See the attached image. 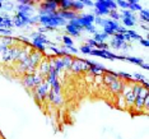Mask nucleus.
Listing matches in <instances>:
<instances>
[{
    "label": "nucleus",
    "instance_id": "obj_1",
    "mask_svg": "<svg viewBox=\"0 0 149 139\" xmlns=\"http://www.w3.org/2000/svg\"><path fill=\"white\" fill-rule=\"evenodd\" d=\"M38 22L49 29L54 28V27L66 26V21H64L61 17L59 15L57 12L51 13V14H47V15H38Z\"/></svg>",
    "mask_w": 149,
    "mask_h": 139
},
{
    "label": "nucleus",
    "instance_id": "obj_2",
    "mask_svg": "<svg viewBox=\"0 0 149 139\" xmlns=\"http://www.w3.org/2000/svg\"><path fill=\"white\" fill-rule=\"evenodd\" d=\"M43 80H45V78H43L42 75H40L38 73H35V74H23L22 78H21V83L22 86L27 88L28 91H33L35 88H37L41 84Z\"/></svg>",
    "mask_w": 149,
    "mask_h": 139
},
{
    "label": "nucleus",
    "instance_id": "obj_3",
    "mask_svg": "<svg viewBox=\"0 0 149 139\" xmlns=\"http://www.w3.org/2000/svg\"><path fill=\"white\" fill-rule=\"evenodd\" d=\"M94 8H96L97 17H102L108 14L111 10H116L117 5L113 0H98L94 3Z\"/></svg>",
    "mask_w": 149,
    "mask_h": 139
},
{
    "label": "nucleus",
    "instance_id": "obj_4",
    "mask_svg": "<svg viewBox=\"0 0 149 139\" xmlns=\"http://www.w3.org/2000/svg\"><path fill=\"white\" fill-rule=\"evenodd\" d=\"M21 51V46L14 45L12 47H6L4 51L0 52V63H15L17 56Z\"/></svg>",
    "mask_w": 149,
    "mask_h": 139
},
{
    "label": "nucleus",
    "instance_id": "obj_5",
    "mask_svg": "<svg viewBox=\"0 0 149 139\" xmlns=\"http://www.w3.org/2000/svg\"><path fill=\"white\" fill-rule=\"evenodd\" d=\"M50 91H51V84H50L45 79L38 87L35 88V89L31 91V92L33 94V97L36 98L37 102H42V101H45L46 98H47V94H49Z\"/></svg>",
    "mask_w": 149,
    "mask_h": 139
},
{
    "label": "nucleus",
    "instance_id": "obj_6",
    "mask_svg": "<svg viewBox=\"0 0 149 139\" xmlns=\"http://www.w3.org/2000/svg\"><path fill=\"white\" fill-rule=\"evenodd\" d=\"M102 27H103V32L108 36L115 35V33H121V35H124V33L126 32V29H125L124 27H121L117 22L112 21V19H104Z\"/></svg>",
    "mask_w": 149,
    "mask_h": 139
},
{
    "label": "nucleus",
    "instance_id": "obj_7",
    "mask_svg": "<svg viewBox=\"0 0 149 139\" xmlns=\"http://www.w3.org/2000/svg\"><path fill=\"white\" fill-rule=\"evenodd\" d=\"M148 97V88L144 87L143 91H141L140 93L136 96V98H135V102L133 105V110H134V114H141L143 112V106H144V101L145 98Z\"/></svg>",
    "mask_w": 149,
    "mask_h": 139
},
{
    "label": "nucleus",
    "instance_id": "obj_8",
    "mask_svg": "<svg viewBox=\"0 0 149 139\" xmlns=\"http://www.w3.org/2000/svg\"><path fill=\"white\" fill-rule=\"evenodd\" d=\"M89 66H91V61H88V60L74 59L72 66H70V70H72L74 74H79V73H83V72L89 70Z\"/></svg>",
    "mask_w": 149,
    "mask_h": 139
},
{
    "label": "nucleus",
    "instance_id": "obj_9",
    "mask_svg": "<svg viewBox=\"0 0 149 139\" xmlns=\"http://www.w3.org/2000/svg\"><path fill=\"white\" fill-rule=\"evenodd\" d=\"M59 5H57V0H49V1H43L40 6V15H47L51 13L57 12Z\"/></svg>",
    "mask_w": 149,
    "mask_h": 139
},
{
    "label": "nucleus",
    "instance_id": "obj_10",
    "mask_svg": "<svg viewBox=\"0 0 149 139\" xmlns=\"http://www.w3.org/2000/svg\"><path fill=\"white\" fill-rule=\"evenodd\" d=\"M47 42V38L42 33H33L32 36V46L35 47L37 51H45V43Z\"/></svg>",
    "mask_w": 149,
    "mask_h": 139
},
{
    "label": "nucleus",
    "instance_id": "obj_11",
    "mask_svg": "<svg viewBox=\"0 0 149 139\" xmlns=\"http://www.w3.org/2000/svg\"><path fill=\"white\" fill-rule=\"evenodd\" d=\"M93 22H94V15L93 14H83L80 17H77V18L74 19V21H72L70 23L82 27V28H86L87 26L93 24Z\"/></svg>",
    "mask_w": 149,
    "mask_h": 139
},
{
    "label": "nucleus",
    "instance_id": "obj_12",
    "mask_svg": "<svg viewBox=\"0 0 149 139\" xmlns=\"http://www.w3.org/2000/svg\"><path fill=\"white\" fill-rule=\"evenodd\" d=\"M24 24H32L31 23V17L23 14V13H18L14 19H13V26H17V27H23Z\"/></svg>",
    "mask_w": 149,
    "mask_h": 139
},
{
    "label": "nucleus",
    "instance_id": "obj_13",
    "mask_svg": "<svg viewBox=\"0 0 149 139\" xmlns=\"http://www.w3.org/2000/svg\"><path fill=\"white\" fill-rule=\"evenodd\" d=\"M49 72H50V63H49V60L42 59L41 63H40L38 66H37V73H38L40 75H42L46 79V77H47V74H49Z\"/></svg>",
    "mask_w": 149,
    "mask_h": 139
},
{
    "label": "nucleus",
    "instance_id": "obj_14",
    "mask_svg": "<svg viewBox=\"0 0 149 139\" xmlns=\"http://www.w3.org/2000/svg\"><path fill=\"white\" fill-rule=\"evenodd\" d=\"M125 43V38H124V35L121 33H115L113 37H112V41H111V47L112 49H116V50H120L121 46Z\"/></svg>",
    "mask_w": 149,
    "mask_h": 139
},
{
    "label": "nucleus",
    "instance_id": "obj_15",
    "mask_svg": "<svg viewBox=\"0 0 149 139\" xmlns=\"http://www.w3.org/2000/svg\"><path fill=\"white\" fill-rule=\"evenodd\" d=\"M32 51V47H28V46H24V47H21V51H19L18 54V56H17V60H15V63H22V61H24V60L27 59V57L29 56V54H31Z\"/></svg>",
    "mask_w": 149,
    "mask_h": 139
},
{
    "label": "nucleus",
    "instance_id": "obj_16",
    "mask_svg": "<svg viewBox=\"0 0 149 139\" xmlns=\"http://www.w3.org/2000/svg\"><path fill=\"white\" fill-rule=\"evenodd\" d=\"M46 100H49L50 102H51L52 105H55V106H60V105H63V101H64L61 94H56V93H54L52 91H50L49 92Z\"/></svg>",
    "mask_w": 149,
    "mask_h": 139
},
{
    "label": "nucleus",
    "instance_id": "obj_17",
    "mask_svg": "<svg viewBox=\"0 0 149 139\" xmlns=\"http://www.w3.org/2000/svg\"><path fill=\"white\" fill-rule=\"evenodd\" d=\"M82 27H79V26H77V24H73V23H68L66 24V31L68 33H69L70 36H74V37H78V36H80V32H82Z\"/></svg>",
    "mask_w": 149,
    "mask_h": 139
},
{
    "label": "nucleus",
    "instance_id": "obj_18",
    "mask_svg": "<svg viewBox=\"0 0 149 139\" xmlns=\"http://www.w3.org/2000/svg\"><path fill=\"white\" fill-rule=\"evenodd\" d=\"M124 84H125V82H123V80H120V79H116L115 82L110 84V91L115 94L121 93V91H123V88H124Z\"/></svg>",
    "mask_w": 149,
    "mask_h": 139
},
{
    "label": "nucleus",
    "instance_id": "obj_19",
    "mask_svg": "<svg viewBox=\"0 0 149 139\" xmlns=\"http://www.w3.org/2000/svg\"><path fill=\"white\" fill-rule=\"evenodd\" d=\"M57 13H59V15L61 17L64 21H69V22L74 21L78 17V14L74 10H59Z\"/></svg>",
    "mask_w": 149,
    "mask_h": 139
},
{
    "label": "nucleus",
    "instance_id": "obj_20",
    "mask_svg": "<svg viewBox=\"0 0 149 139\" xmlns=\"http://www.w3.org/2000/svg\"><path fill=\"white\" fill-rule=\"evenodd\" d=\"M17 9H18V13H23V14L26 15H31L32 12H33V6H32V1L29 3V4H18V6H17Z\"/></svg>",
    "mask_w": 149,
    "mask_h": 139
},
{
    "label": "nucleus",
    "instance_id": "obj_21",
    "mask_svg": "<svg viewBox=\"0 0 149 139\" xmlns=\"http://www.w3.org/2000/svg\"><path fill=\"white\" fill-rule=\"evenodd\" d=\"M89 72L96 74V75H102V73H104V68L101 65V64H97V63H93L91 61V66H89Z\"/></svg>",
    "mask_w": 149,
    "mask_h": 139
},
{
    "label": "nucleus",
    "instance_id": "obj_22",
    "mask_svg": "<svg viewBox=\"0 0 149 139\" xmlns=\"http://www.w3.org/2000/svg\"><path fill=\"white\" fill-rule=\"evenodd\" d=\"M116 79H118L116 73H112V72H104V75H103V83L110 86L112 82H115Z\"/></svg>",
    "mask_w": 149,
    "mask_h": 139
},
{
    "label": "nucleus",
    "instance_id": "obj_23",
    "mask_svg": "<svg viewBox=\"0 0 149 139\" xmlns=\"http://www.w3.org/2000/svg\"><path fill=\"white\" fill-rule=\"evenodd\" d=\"M73 0H57V5H59L60 10H72Z\"/></svg>",
    "mask_w": 149,
    "mask_h": 139
},
{
    "label": "nucleus",
    "instance_id": "obj_24",
    "mask_svg": "<svg viewBox=\"0 0 149 139\" xmlns=\"http://www.w3.org/2000/svg\"><path fill=\"white\" fill-rule=\"evenodd\" d=\"M61 60H63L64 69L70 70V66H72V64H73L74 57H73L72 55H64V56H61Z\"/></svg>",
    "mask_w": 149,
    "mask_h": 139
},
{
    "label": "nucleus",
    "instance_id": "obj_25",
    "mask_svg": "<svg viewBox=\"0 0 149 139\" xmlns=\"http://www.w3.org/2000/svg\"><path fill=\"white\" fill-rule=\"evenodd\" d=\"M127 3H129V10H130L131 13L141 10V6H140V4H139L136 0H127Z\"/></svg>",
    "mask_w": 149,
    "mask_h": 139
},
{
    "label": "nucleus",
    "instance_id": "obj_26",
    "mask_svg": "<svg viewBox=\"0 0 149 139\" xmlns=\"http://www.w3.org/2000/svg\"><path fill=\"white\" fill-rule=\"evenodd\" d=\"M108 38V35H106L104 32H96L94 33V41L97 43H102V42H106V40Z\"/></svg>",
    "mask_w": 149,
    "mask_h": 139
},
{
    "label": "nucleus",
    "instance_id": "obj_27",
    "mask_svg": "<svg viewBox=\"0 0 149 139\" xmlns=\"http://www.w3.org/2000/svg\"><path fill=\"white\" fill-rule=\"evenodd\" d=\"M0 42H1L4 46H6V47H12V46H14L15 40L13 38V37L5 36V37H1V38H0Z\"/></svg>",
    "mask_w": 149,
    "mask_h": 139
},
{
    "label": "nucleus",
    "instance_id": "obj_28",
    "mask_svg": "<svg viewBox=\"0 0 149 139\" xmlns=\"http://www.w3.org/2000/svg\"><path fill=\"white\" fill-rule=\"evenodd\" d=\"M51 91H52L54 93H56V94H61L63 87H61V83H60V80H59V79L51 83Z\"/></svg>",
    "mask_w": 149,
    "mask_h": 139
},
{
    "label": "nucleus",
    "instance_id": "obj_29",
    "mask_svg": "<svg viewBox=\"0 0 149 139\" xmlns=\"http://www.w3.org/2000/svg\"><path fill=\"white\" fill-rule=\"evenodd\" d=\"M124 38L125 40H130V38H134V40H139L140 41L141 40V36L138 35L135 31H126L124 33Z\"/></svg>",
    "mask_w": 149,
    "mask_h": 139
},
{
    "label": "nucleus",
    "instance_id": "obj_30",
    "mask_svg": "<svg viewBox=\"0 0 149 139\" xmlns=\"http://www.w3.org/2000/svg\"><path fill=\"white\" fill-rule=\"evenodd\" d=\"M83 8H84V5H83L82 1H78V0L73 1V4H72V10H74V12L77 13L78 10H82Z\"/></svg>",
    "mask_w": 149,
    "mask_h": 139
},
{
    "label": "nucleus",
    "instance_id": "obj_31",
    "mask_svg": "<svg viewBox=\"0 0 149 139\" xmlns=\"http://www.w3.org/2000/svg\"><path fill=\"white\" fill-rule=\"evenodd\" d=\"M121 19H123V23L125 26H127V27L135 26V17L134 18H121Z\"/></svg>",
    "mask_w": 149,
    "mask_h": 139
},
{
    "label": "nucleus",
    "instance_id": "obj_32",
    "mask_svg": "<svg viewBox=\"0 0 149 139\" xmlns=\"http://www.w3.org/2000/svg\"><path fill=\"white\" fill-rule=\"evenodd\" d=\"M13 26V21L8 17H3V24L1 27H5V28H9V27Z\"/></svg>",
    "mask_w": 149,
    "mask_h": 139
},
{
    "label": "nucleus",
    "instance_id": "obj_33",
    "mask_svg": "<svg viewBox=\"0 0 149 139\" xmlns=\"http://www.w3.org/2000/svg\"><path fill=\"white\" fill-rule=\"evenodd\" d=\"M108 14H110V18L112 19V21H115V22H117L118 19L121 18V14L118 12H116V10H111Z\"/></svg>",
    "mask_w": 149,
    "mask_h": 139
},
{
    "label": "nucleus",
    "instance_id": "obj_34",
    "mask_svg": "<svg viewBox=\"0 0 149 139\" xmlns=\"http://www.w3.org/2000/svg\"><path fill=\"white\" fill-rule=\"evenodd\" d=\"M63 41H64V43H65V47H72L73 46V40L70 38L69 36H64Z\"/></svg>",
    "mask_w": 149,
    "mask_h": 139
},
{
    "label": "nucleus",
    "instance_id": "obj_35",
    "mask_svg": "<svg viewBox=\"0 0 149 139\" xmlns=\"http://www.w3.org/2000/svg\"><path fill=\"white\" fill-rule=\"evenodd\" d=\"M140 19H143L144 22H148L149 21V12L148 10H140Z\"/></svg>",
    "mask_w": 149,
    "mask_h": 139
},
{
    "label": "nucleus",
    "instance_id": "obj_36",
    "mask_svg": "<svg viewBox=\"0 0 149 139\" xmlns=\"http://www.w3.org/2000/svg\"><path fill=\"white\" fill-rule=\"evenodd\" d=\"M124 59L129 60L131 63H135V64H139V65H143V60L139 59V57H124Z\"/></svg>",
    "mask_w": 149,
    "mask_h": 139
},
{
    "label": "nucleus",
    "instance_id": "obj_37",
    "mask_svg": "<svg viewBox=\"0 0 149 139\" xmlns=\"http://www.w3.org/2000/svg\"><path fill=\"white\" fill-rule=\"evenodd\" d=\"M116 5H120L121 8L125 9V10H126V9H129V3L126 1V0H117V1H116Z\"/></svg>",
    "mask_w": 149,
    "mask_h": 139
},
{
    "label": "nucleus",
    "instance_id": "obj_38",
    "mask_svg": "<svg viewBox=\"0 0 149 139\" xmlns=\"http://www.w3.org/2000/svg\"><path fill=\"white\" fill-rule=\"evenodd\" d=\"M134 17H135V15H134L130 10H129V9H126V10H124V13L121 14V18H134Z\"/></svg>",
    "mask_w": 149,
    "mask_h": 139
},
{
    "label": "nucleus",
    "instance_id": "obj_39",
    "mask_svg": "<svg viewBox=\"0 0 149 139\" xmlns=\"http://www.w3.org/2000/svg\"><path fill=\"white\" fill-rule=\"evenodd\" d=\"M80 51H82L83 54H89V55H91V51H92V49H91L88 45H83L82 47H80Z\"/></svg>",
    "mask_w": 149,
    "mask_h": 139
},
{
    "label": "nucleus",
    "instance_id": "obj_40",
    "mask_svg": "<svg viewBox=\"0 0 149 139\" xmlns=\"http://www.w3.org/2000/svg\"><path fill=\"white\" fill-rule=\"evenodd\" d=\"M86 29L88 32H91V33H96L97 31H96V26L94 24H89V26H87L86 27Z\"/></svg>",
    "mask_w": 149,
    "mask_h": 139
},
{
    "label": "nucleus",
    "instance_id": "obj_41",
    "mask_svg": "<svg viewBox=\"0 0 149 139\" xmlns=\"http://www.w3.org/2000/svg\"><path fill=\"white\" fill-rule=\"evenodd\" d=\"M97 49L98 50H107V47H108V45L106 42H102V43H97Z\"/></svg>",
    "mask_w": 149,
    "mask_h": 139
},
{
    "label": "nucleus",
    "instance_id": "obj_42",
    "mask_svg": "<svg viewBox=\"0 0 149 139\" xmlns=\"http://www.w3.org/2000/svg\"><path fill=\"white\" fill-rule=\"evenodd\" d=\"M94 22H96L97 24H100V26H103L104 19L102 18V17H94Z\"/></svg>",
    "mask_w": 149,
    "mask_h": 139
},
{
    "label": "nucleus",
    "instance_id": "obj_43",
    "mask_svg": "<svg viewBox=\"0 0 149 139\" xmlns=\"http://www.w3.org/2000/svg\"><path fill=\"white\" fill-rule=\"evenodd\" d=\"M87 45L89 46L91 49H92V47H96V46H97V42L94 41L93 38H91V40H88V41H87Z\"/></svg>",
    "mask_w": 149,
    "mask_h": 139
},
{
    "label": "nucleus",
    "instance_id": "obj_44",
    "mask_svg": "<svg viewBox=\"0 0 149 139\" xmlns=\"http://www.w3.org/2000/svg\"><path fill=\"white\" fill-rule=\"evenodd\" d=\"M82 3H83V5L84 6H93L94 5V3L93 1H91V0H82Z\"/></svg>",
    "mask_w": 149,
    "mask_h": 139
},
{
    "label": "nucleus",
    "instance_id": "obj_45",
    "mask_svg": "<svg viewBox=\"0 0 149 139\" xmlns=\"http://www.w3.org/2000/svg\"><path fill=\"white\" fill-rule=\"evenodd\" d=\"M3 6H4V8L6 9V10H12V9H13V8H14V5H13V4H12V3H9V4H8V5H3Z\"/></svg>",
    "mask_w": 149,
    "mask_h": 139
},
{
    "label": "nucleus",
    "instance_id": "obj_46",
    "mask_svg": "<svg viewBox=\"0 0 149 139\" xmlns=\"http://www.w3.org/2000/svg\"><path fill=\"white\" fill-rule=\"evenodd\" d=\"M140 42H141V45H143V46H145V47H148V46H149V42H148V40H143V38H141V40H140Z\"/></svg>",
    "mask_w": 149,
    "mask_h": 139
},
{
    "label": "nucleus",
    "instance_id": "obj_47",
    "mask_svg": "<svg viewBox=\"0 0 149 139\" xmlns=\"http://www.w3.org/2000/svg\"><path fill=\"white\" fill-rule=\"evenodd\" d=\"M0 33H10V31H9V29H4V28H0Z\"/></svg>",
    "mask_w": 149,
    "mask_h": 139
},
{
    "label": "nucleus",
    "instance_id": "obj_48",
    "mask_svg": "<svg viewBox=\"0 0 149 139\" xmlns=\"http://www.w3.org/2000/svg\"><path fill=\"white\" fill-rule=\"evenodd\" d=\"M121 49H123V50H127L129 49V45H127V43H124V45L121 46Z\"/></svg>",
    "mask_w": 149,
    "mask_h": 139
},
{
    "label": "nucleus",
    "instance_id": "obj_49",
    "mask_svg": "<svg viewBox=\"0 0 149 139\" xmlns=\"http://www.w3.org/2000/svg\"><path fill=\"white\" fill-rule=\"evenodd\" d=\"M1 24H3V17H0V28H1Z\"/></svg>",
    "mask_w": 149,
    "mask_h": 139
},
{
    "label": "nucleus",
    "instance_id": "obj_50",
    "mask_svg": "<svg viewBox=\"0 0 149 139\" xmlns=\"http://www.w3.org/2000/svg\"><path fill=\"white\" fill-rule=\"evenodd\" d=\"M3 5H4L3 4V1H0V8H3Z\"/></svg>",
    "mask_w": 149,
    "mask_h": 139
},
{
    "label": "nucleus",
    "instance_id": "obj_51",
    "mask_svg": "<svg viewBox=\"0 0 149 139\" xmlns=\"http://www.w3.org/2000/svg\"><path fill=\"white\" fill-rule=\"evenodd\" d=\"M0 139H3V137H1V135H0Z\"/></svg>",
    "mask_w": 149,
    "mask_h": 139
}]
</instances>
